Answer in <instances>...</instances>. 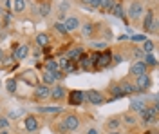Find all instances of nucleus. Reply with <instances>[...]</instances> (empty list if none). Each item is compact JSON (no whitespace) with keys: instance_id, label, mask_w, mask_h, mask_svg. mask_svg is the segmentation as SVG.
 Instances as JSON below:
<instances>
[{"instance_id":"1","label":"nucleus","mask_w":159,"mask_h":134,"mask_svg":"<svg viewBox=\"0 0 159 134\" xmlns=\"http://www.w3.org/2000/svg\"><path fill=\"white\" fill-rule=\"evenodd\" d=\"M141 122L145 125H150V123L157 122V102L154 103L152 107H145L141 111Z\"/></svg>"},{"instance_id":"2","label":"nucleus","mask_w":159,"mask_h":134,"mask_svg":"<svg viewBox=\"0 0 159 134\" xmlns=\"http://www.w3.org/2000/svg\"><path fill=\"white\" fill-rule=\"evenodd\" d=\"M110 62H112V54H110L109 51H103L98 54V60L94 62V69H98V71H101V69H105V67H109Z\"/></svg>"},{"instance_id":"3","label":"nucleus","mask_w":159,"mask_h":134,"mask_svg":"<svg viewBox=\"0 0 159 134\" xmlns=\"http://www.w3.org/2000/svg\"><path fill=\"white\" fill-rule=\"evenodd\" d=\"M83 100H87L92 105H101V103L105 102L103 100V94L99 93V91H96V89H90L87 93H83Z\"/></svg>"},{"instance_id":"4","label":"nucleus","mask_w":159,"mask_h":134,"mask_svg":"<svg viewBox=\"0 0 159 134\" xmlns=\"http://www.w3.org/2000/svg\"><path fill=\"white\" fill-rule=\"evenodd\" d=\"M138 80H136V89H138V93H145V91H148L150 87V76L148 72H145V74H139V76H136Z\"/></svg>"},{"instance_id":"5","label":"nucleus","mask_w":159,"mask_h":134,"mask_svg":"<svg viewBox=\"0 0 159 134\" xmlns=\"http://www.w3.org/2000/svg\"><path fill=\"white\" fill-rule=\"evenodd\" d=\"M49 96H51L49 85H36V87H34V100L43 102V100H47Z\"/></svg>"},{"instance_id":"6","label":"nucleus","mask_w":159,"mask_h":134,"mask_svg":"<svg viewBox=\"0 0 159 134\" xmlns=\"http://www.w3.org/2000/svg\"><path fill=\"white\" fill-rule=\"evenodd\" d=\"M141 15H143V4L141 2H132L129 7V16L132 20H138Z\"/></svg>"},{"instance_id":"7","label":"nucleus","mask_w":159,"mask_h":134,"mask_svg":"<svg viewBox=\"0 0 159 134\" xmlns=\"http://www.w3.org/2000/svg\"><path fill=\"white\" fill-rule=\"evenodd\" d=\"M63 123H65V127H67L69 132H74V131L80 127V118L78 116H74V114H69V116L63 120Z\"/></svg>"},{"instance_id":"8","label":"nucleus","mask_w":159,"mask_h":134,"mask_svg":"<svg viewBox=\"0 0 159 134\" xmlns=\"http://www.w3.org/2000/svg\"><path fill=\"white\" fill-rule=\"evenodd\" d=\"M65 94H67V89L65 87H61V85H56L54 89H51V100H54V102H60V100H63L65 98Z\"/></svg>"},{"instance_id":"9","label":"nucleus","mask_w":159,"mask_h":134,"mask_svg":"<svg viewBox=\"0 0 159 134\" xmlns=\"http://www.w3.org/2000/svg\"><path fill=\"white\" fill-rule=\"evenodd\" d=\"M147 72V65L143 60H138L136 63H132V67H130V74L132 76H139V74H145Z\"/></svg>"},{"instance_id":"10","label":"nucleus","mask_w":159,"mask_h":134,"mask_svg":"<svg viewBox=\"0 0 159 134\" xmlns=\"http://www.w3.org/2000/svg\"><path fill=\"white\" fill-rule=\"evenodd\" d=\"M145 107H147V102L143 98H132V102H130V111L132 113H141Z\"/></svg>"},{"instance_id":"11","label":"nucleus","mask_w":159,"mask_h":134,"mask_svg":"<svg viewBox=\"0 0 159 134\" xmlns=\"http://www.w3.org/2000/svg\"><path fill=\"white\" fill-rule=\"evenodd\" d=\"M69 103L70 105H81L83 103V91H70Z\"/></svg>"},{"instance_id":"12","label":"nucleus","mask_w":159,"mask_h":134,"mask_svg":"<svg viewBox=\"0 0 159 134\" xmlns=\"http://www.w3.org/2000/svg\"><path fill=\"white\" fill-rule=\"evenodd\" d=\"M27 53H29V45H27V44L18 45V49L13 51V58H15V60H24V58L27 56Z\"/></svg>"},{"instance_id":"13","label":"nucleus","mask_w":159,"mask_h":134,"mask_svg":"<svg viewBox=\"0 0 159 134\" xmlns=\"http://www.w3.org/2000/svg\"><path fill=\"white\" fill-rule=\"evenodd\" d=\"M63 25H65L67 33L74 31V29H78V27H80V20L76 18V16H69V18H65V20H63Z\"/></svg>"},{"instance_id":"14","label":"nucleus","mask_w":159,"mask_h":134,"mask_svg":"<svg viewBox=\"0 0 159 134\" xmlns=\"http://www.w3.org/2000/svg\"><path fill=\"white\" fill-rule=\"evenodd\" d=\"M80 62V67L83 69V71H90L92 67H94V63H92V60H90V56H87V54H81L78 58Z\"/></svg>"},{"instance_id":"15","label":"nucleus","mask_w":159,"mask_h":134,"mask_svg":"<svg viewBox=\"0 0 159 134\" xmlns=\"http://www.w3.org/2000/svg\"><path fill=\"white\" fill-rule=\"evenodd\" d=\"M24 125H25V129H27L29 132L38 131V120H36L34 116H27V118H25V122H24Z\"/></svg>"},{"instance_id":"16","label":"nucleus","mask_w":159,"mask_h":134,"mask_svg":"<svg viewBox=\"0 0 159 134\" xmlns=\"http://www.w3.org/2000/svg\"><path fill=\"white\" fill-rule=\"evenodd\" d=\"M22 80L25 83H31V85H38V80H36V74H34V71H25L24 74H22Z\"/></svg>"},{"instance_id":"17","label":"nucleus","mask_w":159,"mask_h":134,"mask_svg":"<svg viewBox=\"0 0 159 134\" xmlns=\"http://www.w3.org/2000/svg\"><path fill=\"white\" fill-rule=\"evenodd\" d=\"M154 18H156L154 11L148 9V11H147V16L143 18V31H147V33H148V29H150V25H152V22H154Z\"/></svg>"},{"instance_id":"18","label":"nucleus","mask_w":159,"mask_h":134,"mask_svg":"<svg viewBox=\"0 0 159 134\" xmlns=\"http://www.w3.org/2000/svg\"><path fill=\"white\" fill-rule=\"evenodd\" d=\"M119 89H121V93L125 94H134V93H138V89H136V85L134 83H130V82H123L121 85H119Z\"/></svg>"},{"instance_id":"19","label":"nucleus","mask_w":159,"mask_h":134,"mask_svg":"<svg viewBox=\"0 0 159 134\" xmlns=\"http://www.w3.org/2000/svg\"><path fill=\"white\" fill-rule=\"evenodd\" d=\"M42 82H43V85H51V83H54V82H56V80H54V72L49 71V69H43Z\"/></svg>"},{"instance_id":"20","label":"nucleus","mask_w":159,"mask_h":134,"mask_svg":"<svg viewBox=\"0 0 159 134\" xmlns=\"http://www.w3.org/2000/svg\"><path fill=\"white\" fill-rule=\"evenodd\" d=\"M83 54V49L81 47H72V49H69L67 51V58L69 60H74V62H78V58Z\"/></svg>"},{"instance_id":"21","label":"nucleus","mask_w":159,"mask_h":134,"mask_svg":"<svg viewBox=\"0 0 159 134\" xmlns=\"http://www.w3.org/2000/svg\"><path fill=\"white\" fill-rule=\"evenodd\" d=\"M40 113H47V114H58L63 111V107H60V105H54V107H36Z\"/></svg>"},{"instance_id":"22","label":"nucleus","mask_w":159,"mask_h":134,"mask_svg":"<svg viewBox=\"0 0 159 134\" xmlns=\"http://www.w3.org/2000/svg\"><path fill=\"white\" fill-rule=\"evenodd\" d=\"M110 13H114L118 18H121V20L127 22V18H125V13H123V9H121V4H118V2H116V4H114V7L110 9Z\"/></svg>"},{"instance_id":"23","label":"nucleus","mask_w":159,"mask_h":134,"mask_svg":"<svg viewBox=\"0 0 159 134\" xmlns=\"http://www.w3.org/2000/svg\"><path fill=\"white\" fill-rule=\"evenodd\" d=\"M119 125H121V118H110L109 122H107V127H109L110 131H118Z\"/></svg>"},{"instance_id":"24","label":"nucleus","mask_w":159,"mask_h":134,"mask_svg":"<svg viewBox=\"0 0 159 134\" xmlns=\"http://www.w3.org/2000/svg\"><path fill=\"white\" fill-rule=\"evenodd\" d=\"M36 44H38L40 47H47V44H49V36H47L45 33H40L38 36H36Z\"/></svg>"},{"instance_id":"25","label":"nucleus","mask_w":159,"mask_h":134,"mask_svg":"<svg viewBox=\"0 0 159 134\" xmlns=\"http://www.w3.org/2000/svg\"><path fill=\"white\" fill-rule=\"evenodd\" d=\"M25 9V0H13V11L15 13H22Z\"/></svg>"},{"instance_id":"26","label":"nucleus","mask_w":159,"mask_h":134,"mask_svg":"<svg viewBox=\"0 0 159 134\" xmlns=\"http://www.w3.org/2000/svg\"><path fill=\"white\" fill-rule=\"evenodd\" d=\"M81 35H83L85 38H89L90 35H94V25H92V24H85V25L81 27Z\"/></svg>"},{"instance_id":"27","label":"nucleus","mask_w":159,"mask_h":134,"mask_svg":"<svg viewBox=\"0 0 159 134\" xmlns=\"http://www.w3.org/2000/svg\"><path fill=\"white\" fill-rule=\"evenodd\" d=\"M110 94H112V100H119V98H123V96H125V94L121 93L119 85H112V89H110Z\"/></svg>"},{"instance_id":"28","label":"nucleus","mask_w":159,"mask_h":134,"mask_svg":"<svg viewBox=\"0 0 159 134\" xmlns=\"http://www.w3.org/2000/svg\"><path fill=\"white\" fill-rule=\"evenodd\" d=\"M49 13H51V4L49 2H42L40 4V15L42 16H47Z\"/></svg>"},{"instance_id":"29","label":"nucleus","mask_w":159,"mask_h":134,"mask_svg":"<svg viewBox=\"0 0 159 134\" xmlns=\"http://www.w3.org/2000/svg\"><path fill=\"white\" fill-rule=\"evenodd\" d=\"M154 47H156V45H154V42L145 40V44H143V53H145V54H150V53L154 51Z\"/></svg>"},{"instance_id":"30","label":"nucleus","mask_w":159,"mask_h":134,"mask_svg":"<svg viewBox=\"0 0 159 134\" xmlns=\"http://www.w3.org/2000/svg\"><path fill=\"white\" fill-rule=\"evenodd\" d=\"M89 47H92V49H96V51H103L105 47H107V44L105 42H90Z\"/></svg>"},{"instance_id":"31","label":"nucleus","mask_w":159,"mask_h":134,"mask_svg":"<svg viewBox=\"0 0 159 134\" xmlns=\"http://www.w3.org/2000/svg\"><path fill=\"white\" fill-rule=\"evenodd\" d=\"M6 87H7V91H9L11 94L16 93V80L15 78H11V80H7V83H6Z\"/></svg>"},{"instance_id":"32","label":"nucleus","mask_w":159,"mask_h":134,"mask_svg":"<svg viewBox=\"0 0 159 134\" xmlns=\"http://www.w3.org/2000/svg\"><path fill=\"white\" fill-rule=\"evenodd\" d=\"M54 31L60 33V35H67V29H65L63 22H56V24H54Z\"/></svg>"},{"instance_id":"33","label":"nucleus","mask_w":159,"mask_h":134,"mask_svg":"<svg viewBox=\"0 0 159 134\" xmlns=\"http://www.w3.org/2000/svg\"><path fill=\"white\" fill-rule=\"evenodd\" d=\"M143 62H145V65H147V67H148V65H152V67H154V65H157L156 58H154L152 54H145V60H143Z\"/></svg>"},{"instance_id":"34","label":"nucleus","mask_w":159,"mask_h":134,"mask_svg":"<svg viewBox=\"0 0 159 134\" xmlns=\"http://www.w3.org/2000/svg\"><path fill=\"white\" fill-rule=\"evenodd\" d=\"M45 69H49V71H52V72H56V71H60L58 63L54 62V60H47V65H45Z\"/></svg>"},{"instance_id":"35","label":"nucleus","mask_w":159,"mask_h":134,"mask_svg":"<svg viewBox=\"0 0 159 134\" xmlns=\"http://www.w3.org/2000/svg\"><path fill=\"white\" fill-rule=\"evenodd\" d=\"M54 129H56V132H60V134L69 132V131H67V127H65V123H63V120H61L60 123H56V125H54Z\"/></svg>"},{"instance_id":"36","label":"nucleus","mask_w":159,"mask_h":134,"mask_svg":"<svg viewBox=\"0 0 159 134\" xmlns=\"http://www.w3.org/2000/svg\"><path fill=\"white\" fill-rule=\"evenodd\" d=\"M121 120H123V122H125L127 125H136V118H134L132 114H125Z\"/></svg>"},{"instance_id":"37","label":"nucleus","mask_w":159,"mask_h":134,"mask_svg":"<svg viewBox=\"0 0 159 134\" xmlns=\"http://www.w3.org/2000/svg\"><path fill=\"white\" fill-rule=\"evenodd\" d=\"M152 35H157V31H159V22H157V18H154V22H152V25H150V29H148Z\"/></svg>"},{"instance_id":"38","label":"nucleus","mask_w":159,"mask_h":134,"mask_svg":"<svg viewBox=\"0 0 159 134\" xmlns=\"http://www.w3.org/2000/svg\"><path fill=\"white\" fill-rule=\"evenodd\" d=\"M9 127V122H7V118H0V129L2 131H6Z\"/></svg>"},{"instance_id":"39","label":"nucleus","mask_w":159,"mask_h":134,"mask_svg":"<svg viewBox=\"0 0 159 134\" xmlns=\"http://www.w3.org/2000/svg\"><path fill=\"white\" fill-rule=\"evenodd\" d=\"M132 40H134V42H145V40H147V35H134V36H132Z\"/></svg>"},{"instance_id":"40","label":"nucleus","mask_w":159,"mask_h":134,"mask_svg":"<svg viewBox=\"0 0 159 134\" xmlns=\"http://www.w3.org/2000/svg\"><path fill=\"white\" fill-rule=\"evenodd\" d=\"M87 6H90V7H99V0H87Z\"/></svg>"},{"instance_id":"41","label":"nucleus","mask_w":159,"mask_h":134,"mask_svg":"<svg viewBox=\"0 0 159 134\" xmlns=\"http://www.w3.org/2000/svg\"><path fill=\"white\" fill-rule=\"evenodd\" d=\"M112 62L114 63H121L123 62V56H121V54H114V56H112Z\"/></svg>"},{"instance_id":"42","label":"nucleus","mask_w":159,"mask_h":134,"mask_svg":"<svg viewBox=\"0 0 159 134\" xmlns=\"http://www.w3.org/2000/svg\"><path fill=\"white\" fill-rule=\"evenodd\" d=\"M134 56H136V58H141V56H143V51L136 49V51H134Z\"/></svg>"},{"instance_id":"43","label":"nucleus","mask_w":159,"mask_h":134,"mask_svg":"<svg viewBox=\"0 0 159 134\" xmlns=\"http://www.w3.org/2000/svg\"><path fill=\"white\" fill-rule=\"evenodd\" d=\"M85 134H99L98 131H96V129H89V131H87V132Z\"/></svg>"},{"instance_id":"44","label":"nucleus","mask_w":159,"mask_h":134,"mask_svg":"<svg viewBox=\"0 0 159 134\" xmlns=\"http://www.w3.org/2000/svg\"><path fill=\"white\" fill-rule=\"evenodd\" d=\"M109 134H121V132H118V131H110Z\"/></svg>"},{"instance_id":"45","label":"nucleus","mask_w":159,"mask_h":134,"mask_svg":"<svg viewBox=\"0 0 159 134\" xmlns=\"http://www.w3.org/2000/svg\"><path fill=\"white\" fill-rule=\"evenodd\" d=\"M2 56H4V53H2V49H0V60H2Z\"/></svg>"},{"instance_id":"46","label":"nucleus","mask_w":159,"mask_h":134,"mask_svg":"<svg viewBox=\"0 0 159 134\" xmlns=\"http://www.w3.org/2000/svg\"><path fill=\"white\" fill-rule=\"evenodd\" d=\"M143 134H154V132H152V131H147V132H143Z\"/></svg>"},{"instance_id":"47","label":"nucleus","mask_w":159,"mask_h":134,"mask_svg":"<svg viewBox=\"0 0 159 134\" xmlns=\"http://www.w3.org/2000/svg\"><path fill=\"white\" fill-rule=\"evenodd\" d=\"M0 134H9V132H7V131H2V132H0Z\"/></svg>"},{"instance_id":"48","label":"nucleus","mask_w":159,"mask_h":134,"mask_svg":"<svg viewBox=\"0 0 159 134\" xmlns=\"http://www.w3.org/2000/svg\"><path fill=\"white\" fill-rule=\"evenodd\" d=\"M0 27H2V18H0Z\"/></svg>"},{"instance_id":"49","label":"nucleus","mask_w":159,"mask_h":134,"mask_svg":"<svg viewBox=\"0 0 159 134\" xmlns=\"http://www.w3.org/2000/svg\"><path fill=\"white\" fill-rule=\"evenodd\" d=\"M154 134H157V132H154Z\"/></svg>"},{"instance_id":"50","label":"nucleus","mask_w":159,"mask_h":134,"mask_svg":"<svg viewBox=\"0 0 159 134\" xmlns=\"http://www.w3.org/2000/svg\"><path fill=\"white\" fill-rule=\"evenodd\" d=\"M127 134H130V132H127Z\"/></svg>"}]
</instances>
